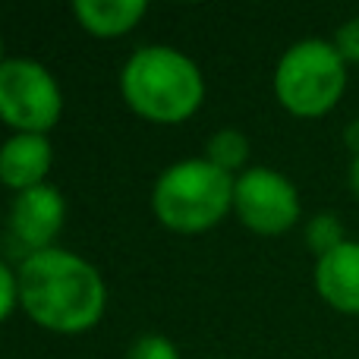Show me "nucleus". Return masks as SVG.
Masks as SVG:
<instances>
[{
    "mask_svg": "<svg viewBox=\"0 0 359 359\" xmlns=\"http://www.w3.org/2000/svg\"><path fill=\"white\" fill-rule=\"evenodd\" d=\"M19 306L44 331L86 334L107 309L101 271L79 252L50 246L19 262Z\"/></svg>",
    "mask_w": 359,
    "mask_h": 359,
    "instance_id": "f257e3e1",
    "label": "nucleus"
},
{
    "mask_svg": "<svg viewBox=\"0 0 359 359\" xmlns=\"http://www.w3.org/2000/svg\"><path fill=\"white\" fill-rule=\"evenodd\" d=\"M120 95L151 123H183L202 107L205 76L189 54L170 44H142L120 69Z\"/></svg>",
    "mask_w": 359,
    "mask_h": 359,
    "instance_id": "f03ea898",
    "label": "nucleus"
},
{
    "mask_svg": "<svg viewBox=\"0 0 359 359\" xmlns=\"http://www.w3.org/2000/svg\"><path fill=\"white\" fill-rule=\"evenodd\" d=\"M233 180L208 158H183L158 174L151 211L174 233H208L233 211Z\"/></svg>",
    "mask_w": 359,
    "mask_h": 359,
    "instance_id": "7ed1b4c3",
    "label": "nucleus"
},
{
    "mask_svg": "<svg viewBox=\"0 0 359 359\" xmlns=\"http://www.w3.org/2000/svg\"><path fill=\"white\" fill-rule=\"evenodd\" d=\"M274 98L287 114L316 120L331 114L347 92V63L328 38H303L274 67Z\"/></svg>",
    "mask_w": 359,
    "mask_h": 359,
    "instance_id": "20e7f679",
    "label": "nucleus"
},
{
    "mask_svg": "<svg viewBox=\"0 0 359 359\" xmlns=\"http://www.w3.org/2000/svg\"><path fill=\"white\" fill-rule=\"evenodd\" d=\"M63 117V88L57 76L32 57L0 63V120L13 133L48 136Z\"/></svg>",
    "mask_w": 359,
    "mask_h": 359,
    "instance_id": "39448f33",
    "label": "nucleus"
},
{
    "mask_svg": "<svg viewBox=\"0 0 359 359\" xmlns=\"http://www.w3.org/2000/svg\"><path fill=\"white\" fill-rule=\"evenodd\" d=\"M233 215L259 236H284L303 215L299 189L274 168H246L233 180Z\"/></svg>",
    "mask_w": 359,
    "mask_h": 359,
    "instance_id": "423d86ee",
    "label": "nucleus"
},
{
    "mask_svg": "<svg viewBox=\"0 0 359 359\" xmlns=\"http://www.w3.org/2000/svg\"><path fill=\"white\" fill-rule=\"evenodd\" d=\"M63 224H67V198L50 183L19 192L10 205V233L29 252H41V249L54 246Z\"/></svg>",
    "mask_w": 359,
    "mask_h": 359,
    "instance_id": "0eeeda50",
    "label": "nucleus"
},
{
    "mask_svg": "<svg viewBox=\"0 0 359 359\" xmlns=\"http://www.w3.org/2000/svg\"><path fill=\"white\" fill-rule=\"evenodd\" d=\"M316 293L344 316H359V240H347L312 268Z\"/></svg>",
    "mask_w": 359,
    "mask_h": 359,
    "instance_id": "6e6552de",
    "label": "nucleus"
},
{
    "mask_svg": "<svg viewBox=\"0 0 359 359\" xmlns=\"http://www.w3.org/2000/svg\"><path fill=\"white\" fill-rule=\"evenodd\" d=\"M50 164H54V145L48 136L38 133H13L0 145V183L19 192L35 189L48 183Z\"/></svg>",
    "mask_w": 359,
    "mask_h": 359,
    "instance_id": "1a4fd4ad",
    "label": "nucleus"
},
{
    "mask_svg": "<svg viewBox=\"0 0 359 359\" xmlns=\"http://www.w3.org/2000/svg\"><path fill=\"white\" fill-rule=\"evenodd\" d=\"M149 13L145 0H76L73 16L95 38H120L133 32Z\"/></svg>",
    "mask_w": 359,
    "mask_h": 359,
    "instance_id": "9d476101",
    "label": "nucleus"
},
{
    "mask_svg": "<svg viewBox=\"0 0 359 359\" xmlns=\"http://www.w3.org/2000/svg\"><path fill=\"white\" fill-rule=\"evenodd\" d=\"M205 158L233 177L243 174L249 161V136L236 126H224V130L211 133L208 145H205Z\"/></svg>",
    "mask_w": 359,
    "mask_h": 359,
    "instance_id": "9b49d317",
    "label": "nucleus"
},
{
    "mask_svg": "<svg viewBox=\"0 0 359 359\" xmlns=\"http://www.w3.org/2000/svg\"><path fill=\"white\" fill-rule=\"evenodd\" d=\"M341 243H347L341 217L331 215V211H322V215L309 217V224H306V246L316 252V259L328 255L331 249H337Z\"/></svg>",
    "mask_w": 359,
    "mask_h": 359,
    "instance_id": "f8f14e48",
    "label": "nucleus"
},
{
    "mask_svg": "<svg viewBox=\"0 0 359 359\" xmlns=\"http://www.w3.org/2000/svg\"><path fill=\"white\" fill-rule=\"evenodd\" d=\"M126 359H180V350L164 334H139L126 350Z\"/></svg>",
    "mask_w": 359,
    "mask_h": 359,
    "instance_id": "ddd939ff",
    "label": "nucleus"
},
{
    "mask_svg": "<svg viewBox=\"0 0 359 359\" xmlns=\"http://www.w3.org/2000/svg\"><path fill=\"white\" fill-rule=\"evenodd\" d=\"M331 44L337 48V54L344 57V63H359V16H350L344 19L341 25L334 29V38Z\"/></svg>",
    "mask_w": 359,
    "mask_h": 359,
    "instance_id": "4468645a",
    "label": "nucleus"
},
{
    "mask_svg": "<svg viewBox=\"0 0 359 359\" xmlns=\"http://www.w3.org/2000/svg\"><path fill=\"white\" fill-rule=\"evenodd\" d=\"M16 306H19V278L6 262H0V325L13 316Z\"/></svg>",
    "mask_w": 359,
    "mask_h": 359,
    "instance_id": "2eb2a0df",
    "label": "nucleus"
},
{
    "mask_svg": "<svg viewBox=\"0 0 359 359\" xmlns=\"http://www.w3.org/2000/svg\"><path fill=\"white\" fill-rule=\"evenodd\" d=\"M344 142H347V149L353 151V155H359V120H353V123L347 126V133H344Z\"/></svg>",
    "mask_w": 359,
    "mask_h": 359,
    "instance_id": "dca6fc26",
    "label": "nucleus"
},
{
    "mask_svg": "<svg viewBox=\"0 0 359 359\" xmlns=\"http://www.w3.org/2000/svg\"><path fill=\"white\" fill-rule=\"evenodd\" d=\"M347 183H350V192H353V196L359 198V155H353V161H350Z\"/></svg>",
    "mask_w": 359,
    "mask_h": 359,
    "instance_id": "f3484780",
    "label": "nucleus"
},
{
    "mask_svg": "<svg viewBox=\"0 0 359 359\" xmlns=\"http://www.w3.org/2000/svg\"><path fill=\"white\" fill-rule=\"evenodd\" d=\"M6 57H4V38H0V63H4Z\"/></svg>",
    "mask_w": 359,
    "mask_h": 359,
    "instance_id": "a211bd4d",
    "label": "nucleus"
}]
</instances>
